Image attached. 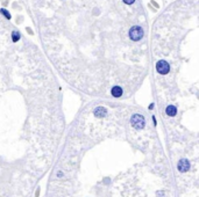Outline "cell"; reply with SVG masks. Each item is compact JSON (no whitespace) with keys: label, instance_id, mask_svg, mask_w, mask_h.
Segmentation results:
<instances>
[{"label":"cell","instance_id":"1","mask_svg":"<svg viewBox=\"0 0 199 197\" xmlns=\"http://www.w3.org/2000/svg\"><path fill=\"white\" fill-rule=\"evenodd\" d=\"M128 35H129V37H130L133 41H140L142 37H143L145 32H143V29H142V27H140V26H134V27H132L130 29H129Z\"/></svg>","mask_w":199,"mask_h":197},{"label":"cell","instance_id":"2","mask_svg":"<svg viewBox=\"0 0 199 197\" xmlns=\"http://www.w3.org/2000/svg\"><path fill=\"white\" fill-rule=\"evenodd\" d=\"M130 122H132V125H133L135 129H137V130L143 129V126H145V124H146L145 117L141 116V115H139V114H135V115L132 117Z\"/></svg>","mask_w":199,"mask_h":197},{"label":"cell","instance_id":"3","mask_svg":"<svg viewBox=\"0 0 199 197\" xmlns=\"http://www.w3.org/2000/svg\"><path fill=\"white\" fill-rule=\"evenodd\" d=\"M156 70L160 74H166L170 71V65L165 61H160L156 64Z\"/></svg>","mask_w":199,"mask_h":197},{"label":"cell","instance_id":"4","mask_svg":"<svg viewBox=\"0 0 199 197\" xmlns=\"http://www.w3.org/2000/svg\"><path fill=\"white\" fill-rule=\"evenodd\" d=\"M190 169V162L186 160V159H183L178 162V171L184 173V172H187Z\"/></svg>","mask_w":199,"mask_h":197},{"label":"cell","instance_id":"5","mask_svg":"<svg viewBox=\"0 0 199 197\" xmlns=\"http://www.w3.org/2000/svg\"><path fill=\"white\" fill-rule=\"evenodd\" d=\"M111 93H112L113 96L119 97V96H121V95L124 94V91H122V88H121L120 86H114V87H112Z\"/></svg>","mask_w":199,"mask_h":197},{"label":"cell","instance_id":"6","mask_svg":"<svg viewBox=\"0 0 199 197\" xmlns=\"http://www.w3.org/2000/svg\"><path fill=\"white\" fill-rule=\"evenodd\" d=\"M165 112H166L168 116H175L176 112H177V109L175 106H168L165 109Z\"/></svg>","mask_w":199,"mask_h":197},{"label":"cell","instance_id":"7","mask_svg":"<svg viewBox=\"0 0 199 197\" xmlns=\"http://www.w3.org/2000/svg\"><path fill=\"white\" fill-rule=\"evenodd\" d=\"M96 116H98V117H103V116H105V114H106V110L104 109V108H97V110H96Z\"/></svg>","mask_w":199,"mask_h":197},{"label":"cell","instance_id":"8","mask_svg":"<svg viewBox=\"0 0 199 197\" xmlns=\"http://www.w3.org/2000/svg\"><path fill=\"white\" fill-rule=\"evenodd\" d=\"M12 38H13V42H18L19 38H20V34H19V32H13V34H12Z\"/></svg>","mask_w":199,"mask_h":197},{"label":"cell","instance_id":"9","mask_svg":"<svg viewBox=\"0 0 199 197\" xmlns=\"http://www.w3.org/2000/svg\"><path fill=\"white\" fill-rule=\"evenodd\" d=\"M1 13H3V14H4V15H5V16H6L7 19H8V20L11 19V15H10V13H8V12H7L6 9H1Z\"/></svg>","mask_w":199,"mask_h":197},{"label":"cell","instance_id":"10","mask_svg":"<svg viewBox=\"0 0 199 197\" xmlns=\"http://www.w3.org/2000/svg\"><path fill=\"white\" fill-rule=\"evenodd\" d=\"M124 3L127 4V5H132V4L135 3V0H124Z\"/></svg>","mask_w":199,"mask_h":197}]
</instances>
